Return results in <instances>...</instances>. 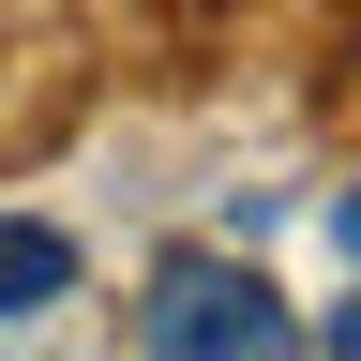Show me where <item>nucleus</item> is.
<instances>
[{
    "mask_svg": "<svg viewBox=\"0 0 361 361\" xmlns=\"http://www.w3.org/2000/svg\"><path fill=\"white\" fill-rule=\"evenodd\" d=\"M135 346H166V361H271V346H301V316L271 301L241 256L180 241V256H151V286H135Z\"/></svg>",
    "mask_w": 361,
    "mask_h": 361,
    "instance_id": "nucleus-1",
    "label": "nucleus"
},
{
    "mask_svg": "<svg viewBox=\"0 0 361 361\" xmlns=\"http://www.w3.org/2000/svg\"><path fill=\"white\" fill-rule=\"evenodd\" d=\"M331 256H346V286H361V196H331ZM331 346H346V361H361V301H346V316H331Z\"/></svg>",
    "mask_w": 361,
    "mask_h": 361,
    "instance_id": "nucleus-3",
    "label": "nucleus"
},
{
    "mask_svg": "<svg viewBox=\"0 0 361 361\" xmlns=\"http://www.w3.org/2000/svg\"><path fill=\"white\" fill-rule=\"evenodd\" d=\"M61 301H75V241L30 226V211H0V331L16 316H61Z\"/></svg>",
    "mask_w": 361,
    "mask_h": 361,
    "instance_id": "nucleus-2",
    "label": "nucleus"
}]
</instances>
